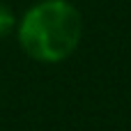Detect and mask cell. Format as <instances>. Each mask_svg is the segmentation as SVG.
I'll list each match as a JSON object with an SVG mask.
<instances>
[{
	"mask_svg": "<svg viewBox=\"0 0 131 131\" xmlns=\"http://www.w3.org/2000/svg\"><path fill=\"white\" fill-rule=\"evenodd\" d=\"M21 48L39 62H60L81 41V14L67 0H41L18 25Z\"/></svg>",
	"mask_w": 131,
	"mask_h": 131,
	"instance_id": "cell-1",
	"label": "cell"
},
{
	"mask_svg": "<svg viewBox=\"0 0 131 131\" xmlns=\"http://www.w3.org/2000/svg\"><path fill=\"white\" fill-rule=\"evenodd\" d=\"M12 28H14V14L9 12V7L5 2H0V37L7 35Z\"/></svg>",
	"mask_w": 131,
	"mask_h": 131,
	"instance_id": "cell-2",
	"label": "cell"
}]
</instances>
